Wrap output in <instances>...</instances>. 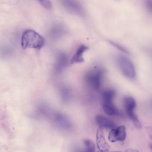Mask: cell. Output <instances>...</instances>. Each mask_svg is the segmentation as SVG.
<instances>
[{"label": "cell", "mask_w": 152, "mask_h": 152, "mask_svg": "<svg viewBox=\"0 0 152 152\" xmlns=\"http://www.w3.org/2000/svg\"><path fill=\"white\" fill-rule=\"evenodd\" d=\"M96 120L97 124L101 128L113 129L115 127V125L113 121L102 115H97Z\"/></svg>", "instance_id": "obj_7"}, {"label": "cell", "mask_w": 152, "mask_h": 152, "mask_svg": "<svg viewBox=\"0 0 152 152\" xmlns=\"http://www.w3.org/2000/svg\"><path fill=\"white\" fill-rule=\"evenodd\" d=\"M44 7L48 10L52 8V4L50 0H37Z\"/></svg>", "instance_id": "obj_14"}, {"label": "cell", "mask_w": 152, "mask_h": 152, "mask_svg": "<svg viewBox=\"0 0 152 152\" xmlns=\"http://www.w3.org/2000/svg\"><path fill=\"white\" fill-rule=\"evenodd\" d=\"M128 115L133 121L135 126L137 128H140L141 127L140 123L134 113H130Z\"/></svg>", "instance_id": "obj_13"}, {"label": "cell", "mask_w": 152, "mask_h": 152, "mask_svg": "<svg viewBox=\"0 0 152 152\" xmlns=\"http://www.w3.org/2000/svg\"><path fill=\"white\" fill-rule=\"evenodd\" d=\"M62 6L70 13L79 16L85 15L84 8L79 0H59Z\"/></svg>", "instance_id": "obj_3"}, {"label": "cell", "mask_w": 152, "mask_h": 152, "mask_svg": "<svg viewBox=\"0 0 152 152\" xmlns=\"http://www.w3.org/2000/svg\"><path fill=\"white\" fill-rule=\"evenodd\" d=\"M45 41L44 37L37 32L28 29L23 33L21 44L23 49L30 48L39 50L44 46Z\"/></svg>", "instance_id": "obj_1"}, {"label": "cell", "mask_w": 152, "mask_h": 152, "mask_svg": "<svg viewBox=\"0 0 152 152\" xmlns=\"http://www.w3.org/2000/svg\"><path fill=\"white\" fill-rule=\"evenodd\" d=\"M124 104L127 114L133 113L136 103L134 99L130 96H126L124 99Z\"/></svg>", "instance_id": "obj_8"}, {"label": "cell", "mask_w": 152, "mask_h": 152, "mask_svg": "<svg viewBox=\"0 0 152 152\" xmlns=\"http://www.w3.org/2000/svg\"><path fill=\"white\" fill-rule=\"evenodd\" d=\"M83 143L87 151L90 152L95 151V145L92 141L89 139H85L83 140Z\"/></svg>", "instance_id": "obj_12"}, {"label": "cell", "mask_w": 152, "mask_h": 152, "mask_svg": "<svg viewBox=\"0 0 152 152\" xmlns=\"http://www.w3.org/2000/svg\"><path fill=\"white\" fill-rule=\"evenodd\" d=\"M109 140L112 142H115L117 141L115 132V129H113L110 131L108 136Z\"/></svg>", "instance_id": "obj_15"}, {"label": "cell", "mask_w": 152, "mask_h": 152, "mask_svg": "<svg viewBox=\"0 0 152 152\" xmlns=\"http://www.w3.org/2000/svg\"><path fill=\"white\" fill-rule=\"evenodd\" d=\"M102 109L107 114L113 115L116 114L118 112L112 102H103Z\"/></svg>", "instance_id": "obj_9"}, {"label": "cell", "mask_w": 152, "mask_h": 152, "mask_svg": "<svg viewBox=\"0 0 152 152\" xmlns=\"http://www.w3.org/2000/svg\"><path fill=\"white\" fill-rule=\"evenodd\" d=\"M115 94V91L112 89L104 91L102 93L103 102H112Z\"/></svg>", "instance_id": "obj_10"}, {"label": "cell", "mask_w": 152, "mask_h": 152, "mask_svg": "<svg viewBox=\"0 0 152 152\" xmlns=\"http://www.w3.org/2000/svg\"><path fill=\"white\" fill-rule=\"evenodd\" d=\"M88 49V47L84 45H80L72 57L70 61L71 64L82 63L84 61L83 57L84 52Z\"/></svg>", "instance_id": "obj_6"}, {"label": "cell", "mask_w": 152, "mask_h": 152, "mask_svg": "<svg viewBox=\"0 0 152 152\" xmlns=\"http://www.w3.org/2000/svg\"><path fill=\"white\" fill-rule=\"evenodd\" d=\"M108 41L110 44L121 51L127 54L129 53L128 50L119 44L110 40H108Z\"/></svg>", "instance_id": "obj_16"}, {"label": "cell", "mask_w": 152, "mask_h": 152, "mask_svg": "<svg viewBox=\"0 0 152 152\" xmlns=\"http://www.w3.org/2000/svg\"><path fill=\"white\" fill-rule=\"evenodd\" d=\"M96 138L97 146L100 151L106 152L109 150L110 146L105 138L102 128L100 126L97 129Z\"/></svg>", "instance_id": "obj_5"}, {"label": "cell", "mask_w": 152, "mask_h": 152, "mask_svg": "<svg viewBox=\"0 0 152 152\" xmlns=\"http://www.w3.org/2000/svg\"><path fill=\"white\" fill-rule=\"evenodd\" d=\"M117 62L119 69L125 76L132 80L135 78V68L132 62L129 58L119 56L117 58Z\"/></svg>", "instance_id": "obj_2"}, {"label": "cell", "mask_w": 152, "mask_h": 152, "mask_svg": "<svg viewBox=\"0 0 152 152\" xmlns=\"http://www.w3.org/2000/svg\"><path fill=\"white\" fill-rule=\"evenodd\" d=\"M126 129L124 126L118 127L115 129L117 141H123L126 137Z\"/></svg>", "instance_id": "obj_11"}, {"label": "cell", "mask_w": 152, "mask_h": 152, "mask_svg": "<svg viewBox=\"0 0 152 152\" xmlns=\"http://www.w3.org/2000/svg\"><path fill=\"white\" fill-rule=\"evenodd\" d=\"M146 4L148 9L150 11H151V0H146Z\"/></svg>", "instance_id": "obj_17"}, {"label": "cell", "mask_w": 152, "mask_h": 152, "mask_svg": "<svg viewBox=\"0 0 152 152\" xmlns=\"http://www.w3.org/2000/svg\"><path fill=\"white\" fill-rule=\"evenodd\" d=\"M103 75V71L101 69L96 68L89 74L88 80L90 85L95 89L100 87Z\"/></svg>", "instance_id": "obj_4"}]
</instances>
